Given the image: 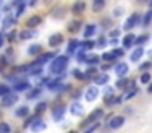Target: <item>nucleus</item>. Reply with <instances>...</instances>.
<instances>
[{"mask_svg": "<svg viewBox=\"0 0 152 133\" xmlns=\"http://www.w3.org/2000/svg\"><path fill=\"white\" fill-rule=\"evenodd\" d=\"M24 12H26V3L21 2L20 5H18V10H16V13H15V18L18 20L20 16H23V13H24Z\"/></svg>", "mask_w": 152, "mask_h": 133, "instance_id": "36", "label": "nucleus"}, {"mask_svg": "<svg viewBox=\"0 0 152 133\" xmlns=\"http://www.w3.org/2000/svg\"><path fill=\"white\" fill-rule=\"evenodd\" d=\"M96 31H97V24H94V23L86 24V28H84V39L86 41H89V39L96 34Z\"/></svg>", "mask_w": 152, "mask_h": 133, "instance_id": "16", "label": "nucleus"}, {"mask_svg": "<svg viewBox=\"0 0 152 133\" xmlns=\"http://www.w3.org/2000/svg\"><path fill=\"white\" fill-rule=\"evenodd\" d=\"M15 117L18 118H28L29 117V107L28 106H21L15 110Z\"/></svg>", "mask_w": 152, "mask_h": 133, "instance_id": "20", "label": "nucleus"}, {"mask_svg": "<svg viewBox=\"0 0 152 133\" xmlns=\"http://www.w3.org/2000/svg\"><path fill=\"white\" fill-rule=\"evenodd\" d=\"M47 109H49V102H45V101H41V102H37V104H36L34 112H36V115H39V117H41V115L45 112Z\"/></svg>", "mask_w": 152, "mask_h": 133, "instance_id": "19", "label": "nucleus"}, {"mask_svg": "<svg viewBox=\"0 0 152 133\" xmlns=\"http://www.w3.org/2000/svg\"><path fill=\"white\" fill-rule=\"evenodd\" d=\"M146 54H147V55H149V57H151V59H152V49H151V50H147V52H146Z\"/></svg>", "mask_w": 152, "mask_h": 133, "instance_id": "55", "label": "nucleus"}, {"mask_svg": "<svg viewBox=\"0 0 152 133\" xmlns=\"http://www.w3.org/2000/svg\"><path fill=\"white\" fill-rule=\"evenodd\" d=\"M31 89V83L28 80H23L21 83H18V85H15V86H12V91L13 93H28Z\"/></svg>", "mask_w": 152, "mask_h": 133, "instance_id": "9", "label": "nucleus"}, {"mask_svg": "<svg viewBox=\"0 0 152 133\" xmlns=\"http://www.w3.org/2000/svg\"><path fill=\"white\" fill-rule=\"evenodd\" d=\"M86 63L89 67H97L100 63V57L99 55H88L86 57Z\"/></svg>", "mask_w": 152, "mask_h": 133, "instance_id": "30", "label": "nucleus"}, {"mask_svg": "<svg viewBox=\"0 0 152 133\" xmlns=\"http://www.w3.org/2000/svg\"><path fill=\"white\" fill-rule=\"evenodd\" d=\"M141 18H142V15L141 13H131L128 18H126V21H125V24H123V29L125 31H131L133 28H136V26H141Z\"/></svg>", "mask_w": 152, "mask_h": 133, "instance_id": "3", "label": "nucleus"}, {"mask_svg": "<svg viewBox=\"0 0 152 133\" xmlns=\"http://www.w3.org/2000/svg\"><path fill=\"white\" fill-rule=\"evenodd\" d=\"M68 133H78V132H76V130H71V132H68Z\"/></svg>", "mask_w": 152, "mask_h": 133, "instance_id": "56", "label": "nucleus"}, {"mask_svg": "<svg viewBox=\"0 0 152 133\" xmlns=\"http://www.w3.org/2000/svg\"><path fill=\"white\" fill-rule=\"evenodd\" d=\"M37 118H39V115H29V117L26 118V120L23 122V128H26V127H31V125L34 123V122L37 120Z\"/></svg>", "mask_w": 152, "mask_h": 133, "instance_id": "37", "label": "nucleus"}, {"mask_svg": "<svg viewBox=\"0 0 152 133\" xmlns=\"http://www.w3.org/2000/svg\"><path fill=\"white\" fill-rule=\"evenodd\" d=\"M147 93H149V94H152V81L149 83V88H147Z\"/></svg>", "mask_w": 152, "mask_h": 133, "instance_id": "54", "label": "nucleus"}, {"mask_svg": "<svg viewBox=\"0 0 152 133\" xmlns=\"http://www.w3.org/2000/svg\"><path fill=\"white\" fill-rule=\"evenodd\" d=\"M144 54H146V50H144L142 47H136L131 52V55H129V60H131V62H139V60L142 59Z\"/></svg>", "mask_w": 152, "mask_h": 133, "instance_id": "18", "label": "nucleus"}, {"mask_svg": "<svg viewBox=\"0 0 152 133\" xmlns=\"http://www.w3.org/2000/svg\"><path fill=\"white\" fill-rule=\"evenodd\" d=\"M45 128H47V123L42 120L41 117H39L37 120H36L34 123L31 125V132H34V133H41V132H44Z\"/></svg>", "mask_w": 152, "mask_h": 133, "instance_id": "14", "label": "nucleus"}, {"mask_svg": "<svg viewBox=\"0 0 152 133\" xmlns=\"http://www.w3.org/2000/svg\"><path fill=\"white\" fill-rule=\"evenodd\" d=\"M100 117H104V109H96L89 114V117L86 120H83L79 123V128H89V125H94L100 120Z\"/></svg>", "mask_w": 152, "mask_h": 133, "instance_id": "2", "label": "nucleus"}, {"mask_svg": "<svg viewBox=\"0 0 152 133\" xmlns=\"http://www.w3.org/2000/svg\"><path fill=\"white\" fill-rule=\"evenodd\" d=\"M5 67H8V57H7V55H0V70H3Z\"/></svg>", "mask_w": 152, "mask_h": 133, "instance_id": "49", "label": "nucleus"}, {"mask_svg": "<svg viewBox=\"0 0 152 133\" xmlns=\"http://www.w3.org/2000/svg\"><path fill=\"white\" fill-rule=\"evenodd\" d=\"M99 88L97 86H89L88 89H86V93H84V99L88 101V102H94L97 98H99Z\"/></svg>", "mask_w": 152, "mask_h": 133, "instance_id": "7", "label": "nucleus"}, {"mask_svg": "<svg viewBox=\"0 0 152 133\" xmlns=\"http://www.w3.org/2000/svg\"><path fill=\"white\" fill-rule=\"evenodd\" d=\"M125 125V117L123 115H110V120L107 122V127L110 130H118Z\"/></svg>", "mask_w": 152, "mask_h": 133, "instance_id": "4", "label": "nucleus"}, {"mask_svg": "<svg viewBox=\"0 0 152 133\" xmlns=\"http://www.w3.org/2000/svg\"><path fill=\"white\" fill-rule=\"evenodd\" d=\"M41 44H37V42H36V44H31L29 47H28V55H31V57H37V55H41Z\"/></svg>", "mask_w": 152, "mask_h": 133, "instance_id": "22", "label": "nucleus"}, {"mask_svg": "<svg viewBox=\"0 0 152 133\" xmlns=\"http://www.w3.org/2000/svg\"><path fill=\"white\" fill-rule=\"evenodd\" d=\"M99 127H100V122H97V123L91 125V127H89V128H86V132H84V133H94V132H96V130H97V128H99Z\"/></svg>", "mask_w": 152, "mask_h": 133, "instance_id": "51", "label": "nucleus"}, {"mask_svg": "<svg viewBox=\"0 0 152 133\" xmlns=\"http://www.w3.org/2000/svg\"><path fill=\"white\" fill-rule=\"evenodd\" d=\"M16 102H18V94L12 91L10 94H7L5 98H2V102H0V106H2V107H12V106H15Z\"/></svg>", "mask_w": 152, "mask_h": 133, "instance_id": "6", "label": "nucleus"}, {"mask_svg": "<svg viewBox=\"0 0 152 133\" xmlns=\"http://www.w3.org/2000/svg\"><path fill=\"white\" fill-rule=\"evenodd\" d=\"M149 7H151V8H152V2H149Z\"/></svg>", "mask_w": 152, "mask_h": 133, "instance_id": "57", "label": "nucleus"}, {"mask_svg": "<svg viewBox=\"0 0 152 133\" xmlns=\"http://www.w3.org/2000/svg\"><path fill=\"white\" fill-rule=\"evenodd\" d=\"M120 34H121V31L117 29V28H115V29H110V31H108V37H110V39H115V41H118Z\"/></svg>", "mask_w": 152, "mask_h": 133, "instance_id": "42", "label": "nucleus"}, {"mask_svg": "<svg viewBox=\"0 0 152 133\" xmlns=\"http://www.w3.org/2000/svg\"><path fill=\"white\" fill-rule=\"evenodd\" d=\"M13 128L10 127V123L7 122H0V133H12Z\"/></svg>", "mask_w": 152, "mask_h": 133, "instance_id": "39", "label": "nucleus"}, {"mask_svg": "<svg viewBox=\"0 0 152 133\" xmlns=\"http://www.w3.org/2000/svg\"><path fill=\"white\" fill-rule=\"evenodd\" d=\"M151 68H152V62H142L139 65V71L141 73H146V71H149Z\"/></svg>", "mask_w": 152, "mask_h": 133, "instance_id": "44", "label": "nucleus"}, {"mask_svg": "<svg viewBox=\"0 0 152 133\" xmlns=\"http://www.w3.org/2000/svg\"><path fill=\"white\" fill-rule=\"evenodd\" d=\"M139 93V88H136V89H133V91H129V93H125V94L121 96L123 98V101H129V99H133L134 96Z\"/></svg>", "mask_w": 152, "mask_h": 133, "instance_id": "38", "label": "nucleus"}, {"mask_svg": "<svg viewBox=\"0 0 152 133\" xmlns=\"http://www.w3.org/2000/svg\"><path fill=\"white\" fill-rule=\"evenodd\" d=\"M84 10H86L84 2H76V3H73V7H71V12H73L75 15H81V13H84Z\"/></svg>", "mask_w": 152, "mask_h": 133, "instance_id": "24", "label": "nucleus"}, {"mask_svg": "<svg viewBox=\"0 0 152 133\" xmlns=\"http://www.w3.org/2000/svg\"><path fill=\"white\" fill-rule=\"evenodd\" d=\"M65 114H66V107H65V106H55L52 109V118H53V122H61L65 118Z\"/></svg>", "mask_w": 152, "mask_h": 133, "instance_id": "5", "label": "nucleus"}, {"mask_svg": "<svg viewBox=\"0 0 152 133\" xmlns=\"http://www.w3.org/2000/svg\"><path fill=\"white\" fill-rule=\"evenodd\" d=\"M105 102H107L108 107H115V106H120L123 102V98L121 96H113V98H110L108 101H105Z\"/></svg>", "mask_w": 152, "mask_h": 133, "instance_id": "33", "label": "nucleus"}, {"mask_svg": "<svg viewBox=\"0 0 152 133\" xmlns=\"http://www.w3.org/2000/svg\"><path fill=\"white\" fill-rule=\"evenodd\" d=\"M12 93V88H10L7 83H0V98H5L7 94Z\"/></svg>", "mask_w": 152, "mask_h": 133, "instance_id": "34", "label": "nucleus"}, {"mask_svg": "<svg viewBox=\"0 0 152 133\" xmlns=\"http://www.w3.org/2000/svg\"><path fill=\"white\" fill-rule=\"evenodd\" d=\"M107 44H108V41H107L105 37H104V36H100V37H99V41L96 42V46H97V47H99V49H104V47H105Z\"/></svg>", "mask_w": 152, "mask_h": 133, "instance_id": "48", "label": "nucleus"}, {"mask_svg": "<svg viewBox=\"0 0 152 133\" xmlns=\"http://www.w3.org/2000/svg\"><path fill=\"white\" fill-rule=\"evenodd\" d=\"M126 85H128V78L123 76V78H120V80H118L117 83H115V88H123V89H125V88H126Z\"/></svg>", "mask_w": 152, "mask_h": 133, "instance_id": "47", "label": "nucleus"}, {"mask_svg": "<svg viewBox=\"0 0 152 133\" xmlns=\"http://www.w3.org/2000/svg\"><path fill=\"white\" fill-rule=\"evenodd\" d=\"M96 47V42L94 41H83V42H79V50H83V52H86L88 54V50H91V49H94Z\"/></svg>", "mask_w": 152, "mask_h": 133, "instance_id": "25", "label": "nucleus"}, {"mask_svg": "<svg viewBox=\"0 0 152 133\" xmlns=\"http://www.w3.org/2000/svg\"><path fill=\"white\" fill-rule=\"evenodd\" d=\"M41 93H42L41 86H36V88L29 89V93H26V98L28 99H36L37 96H41Z\"/></svg>", "mask_w": 152, "mask_h": 133, "instance_id": "31", "label": "nucleus"}, {"mask_svg": "<svg viewBox=\"0 0 152 133\" xmlns=\"http://www.w3.org/2000/svg\"><path fill=\"white\" fill-rule=\"evenodd\" d=\"M134 41H136V36L134 34H126L125 37H123V41H121L123 49H129L133 44H134Z\"/></svg>", "mask_w": 152, "mask_h": 133, "instance_id": "23", "label": "nucleus"}, {"mask_svg": "<svg viewBox=\"0 0 152 133\" xmlns=\"http://www.w3.org/2000/svg\"><path fill=\"white\" fill-rule=\"evenodd\" d=\"M151 80H152V76H151V73L149 71H146V73H141V78H139V81L142 85H147V83H151Z\"/></svg>", "mask_w": 152, "mask_h": 133, "instance_id": "40", "label": "nucleus"}, {"mask_svg": "<svg viewBox=\"0 0 152 133\" xmlns=\"http://www.w3.org/2000/svg\"><path fill=\"white\" fill-rule=\"evenodd\" d=\"M108 75L107 73H100V75H97L96 78H94V83H96V86L99 88V86H104V85H107L108 83Z\"/></svg>", "mask_w": 152, "mask_h": 133, "instance_id": "21", "label": "nucleus"}, {"mask_svg": "<svg viewBox=\"0 0 152 133\" xmlns=\"http://www.w3.org/2000/svg\"><path fill=\"white\" fill-rule=\"evenodd\" d=\"M23 80H26V78H24V76H20V75H15V73L7 76V83H12L13 86L18 85V83H21Z\"/></svg>", "mask_w": 152, "mask_h": 133, "instance_id": "28", "label": "nucleus"}, {"mask_svg": "<svg viewBox=\"0 0 152 133\" xmlns=\"http://www.w3.org/2000/svg\"><path fill=\"white\" fill-rule=\"evenodd\" d=\"M152 23V10L144 13V16L141 18V24H142V28H149V24Z\"/></svg>", "mask_w": 152, "mask_h": 133, "instance_id": "26", "label": "nucleus"}, {"mask_svg": "<svg viewBox=\"0 0 152 133\" xmlns=\"http://www.w3.org/2000/svg\"><path fill=\"white\" fill-rule=\"evenodd\" d=\"M63 44V34L61 33H55L49 37V46L50 47H60Z\"/></svg>", "mask_w": 152, "mask_h": 133, "instance_id": "11", "label": "nucleus"}, {"mask_svg": "<svg viewBox=\"0 0 152 133\" xmlns=\"http://www.w3.org/2000/svg\"><path fill=\"white\" fill-rule=\"evenodd\" d=\"M5 39H7V41H10V42L16 41V39H18V31L16 29H12L8 33V36H5Z\"/></svg>", "mask_w": 152, "mask_h": 133, "instance_id": "45", "label": "nucleus"}, {"mask_svg": "<svg viewBox=\"0 0 152 133\" xmlns=\"http://www.w3.org/2000/svg\"><path fill=\"white\" fill-rule=\"evenodd\" d=\"M41 23H42V16L32 15V16H29L26 20V28H28V29H36V28H37Z\"/></svg>", "mask_w": 152, "mask_h": 133, "instance_id": "10", "label": "nucleus"}, {"mask_svg": "<svg viewBox=\"0 0 152 133\" xmlns=\"http://www.w3.org/2000/svg\"><path fill=\"white\" fill-rule=\"evenodd\" d=\"M112 54L115 55V59H120V57L125 55V50H123V49H113V50H112Z\"/></svg>", "mask_w": 152, "mask_h": 133, "instance_id": "50", "label": "nucleus"}, {"mask_svg": "<svg viewBox=\"0 0 152 133\" xmlns=\"http://www.w3.org/2000/svg\"><path fill=\"white\" fill-rule=\"evenodd\" d=\"M113 71H115V75H118L120 78H123V76H126V75H128L129 65H128V63H125V62H118V63H115Z\"/></svg>", "mask_w": 152, "mask_h": 133, "instance_id": "8", "label": "nucleus"}, {"mask_svg": "<svg viewBox=\"0 0 152 133\" xmlns=\"http://www.w3.org/2000/svg\"><path fill=\"white\" fill-rule=\"evenodd\" d=\"M100 60H104V62H112V60H115V55L112 52H105L100 55Z\"/></svg>", "mask_w": 152, "mask_h": 133, "instance_id": "46", "label": "nucleus"}, {"mask_svg": "<svg viewBox=\"0 0 152 133\" xmlns=\"http://www.w3.org/2000/svg\"><path fill=\"white\" fill-rule=\"evenodd\" d=\"M102 24H104V28H110L112 26V20H110V18H104Z\"/></svg>", "mask_w": 152, "mask_h": 133, "instance_id": "52", "label": "nucleus"}, {"mask_svg": "<svg viewBox=\"0 0 152 133\" xmlns=\"http://www.w3.org/2000/svg\"><path fill=\"white\" fill-rule=\"evenodd\" d=\"M81 21L79 20H75V21H70V23H68V31H70V33H78L79 29H81Z\"/></svg>", "mask_w": 152, "mask_h": 133, "instance_id": "29", "label": "nucleus"}, {"mask_svg": "<svg viewBox=\"0 0 152 133\" xmlns=\"http://www.w3.org/2000/svg\"><path fill=\"white\" fill-rule=\"evenodd\" d=\"M16 23H18V20L15 18V15H7L5 18H3V21H2L3 29H12Z\"/></svg>", "mask_w": 152, "mask_h": 133, "instance_id": "15", "label": "nucleus"}, {"mask_svg": "<svg viewBox=\"0 0 152 133\" xmlns=\"http://www.w3.org/2000/svg\"><path fill=\"white\" fill-rule=\"evenodd\" d=\"M149 37H151L149 34H141V36H136V41H134V44L137 46V47H142V46L146 44L147 41H149Z\"/></svg>", "mask_w": 152, "mask_h": 133, "instance_id": "32", "label": "nucleus"}, {"mask_svg": "<svg viewBox=\"0 0 152 133\" xmlns=\"http://www.w3.org/2000/svg\"><path fill=\"white\" fill-rule=\"evenodd\" d=\"M3 44H5V34L0 33V49L3 47Z\"/></svg>", "mask_w": 152, "mask_h": 133, "instance_id": "53", "label": "nucleus"}, {"mask_svg": "<svg viewBox=\"0 0 152 133\" xmlns=\"http://www.w3.org/2000/svg\"><path fill=\"white\" fill-rule=\"evenodd\" d=\"M71 76L76 78V80H81V81H84V71H81L79 68H75L73 71H71Z\"/></svg>", "mask_w": 152, "mask_h": 133, "instance_id": "35", "label": "nucleus"}, {"mask_svg": "<svg viewBox=\"0 0 152 133\" xmlns=\"http://www.w3.org/2000/svg\"><path fill=\"white\" fill-rule=\"evenodd\" d=\"M76 50H79V41L78 39H71L70 42H68V47H66V55H73L76 54Z\"/></svg>", "mask_w": 152, "mask_h": 133, "instance_id": "17", "label": "nucleus"}, {"mask_svg": "<svg viewBox=\"0 0 152 133\" xmlns=\"http://www.w3.org/2000/svg\"><path fill=\"white\" fill-rule=\"evenodd\" d=\"M68 63H70V57H68V55H57L55 59L49 63V73L60 76V75L65 73Z\"/></svg>", "mask_w": 152, "mask_h": 133, "instance_id": "1", "label": "nucleus"}, {"mask_svg": "<svg viewBox=\"0 0 152 133\" xmlns=\"http://www.w3.org/2000/svg\"><path fill=\"white\" fill-rule=\"evenodd\" d=\"M37 36V31L36 29H23L21 33H18V39H21V41H28V39H32Z\"/></svg>", "mask_w": 152, "mask_h": 133, "instance_id": "13", "label": "nucleus"}, {"mask_svg": "<svg viewBox=\"0 0 152 133\" xmlns=\"http://www.w3.org/2000/svg\"><path fill=\"white\" fill-rule=\"evenodd\" d=\"M113 96H115V89L113 88H105V89H104V99H105V101H108L110 98H113Z\"/></svg>", "mask_w": 152, "mask_h": 133, "instance_id": "41", "label": "nucleus"}, {"mask_svg": "<svg viewBox=\"0 0 152 133\" xmlns=\"http://www.w3.org/2000/svg\"><path fill=\"white\" fill-rule=\"evenodd\" d=\"M70 112L73 117H83L84 115V107H83V104L79 102H73L70 106Z\"/></svg>", "mask_w": 152, "mask_h": 133, "instance_id": "12", "label": "nucleus"}, {"mask_svg": "<svg viewBox=\"0 0 152 133\" xmlns=\"http://www.w3.org/2000/svg\"><path fill=\"white\" fill-rule=\"evenodd\" d=\"M91 8H92V12H96V13L97 12H102V10L105 8V0H94Z\"/></svg>", "mask_w": 152, "mask_h": 133, "instance_id": "27", "label": "nucleus"}, {"mask_svg": "<svg viewBox=\"0 0 152 133\" xmlns=\"http://www.w3.org/2000/svg\"><path fill=\"white\" fill-rule=\"evenodd\" d=\"M123 13H125V7H115L113 8V12H112V16H115V18H120Z\"/></svg>", "mask_w": 152, "mask_h": 133, "instance_id": "43", "label": "nucleus"}]
</instances>
